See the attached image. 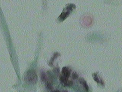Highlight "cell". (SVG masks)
Returning a JSON list of instances; mask_svg holds the SVG:
<instances>
[{"label":"cell","instance_id":"6da1fadb","mask_svg":"<svg viewBox=\"0 0 122 92\" xmlns=\"http://www.w3.org/2000/svg\"><path fill=\"white\" fill-rule=\"evenodd\" d=\"M24 80L26 82L34 85L37 82V75L34 70H29L25 75Z\"/></svg>","mask_w":122,"mask_h":92},{"label":"cell","instance_id":"7a4b0ae2","mask_svg":"<svg viewBox=\"0 0 122 92\" xmlns=\"http://www.w3.org/2000/svg\"><path fill=\"white\" fill-rule=\"evenodd\" d=\"M76 9L75 5L73 4H69L64 9L62 13L58 17V20L60 22L64 21L69 16L73 10Z\"/></svg>","mask_w":122,"mask_h":92},{"label":"cell","instance_id":"3957f363","mask_svg":"<svg viewBox=\"0 0 122 92\" xmlns=\"http://www.w3.org/2000/svg\"><path fill=\"white\" fill-rule=\"evenodd\" d=\"M68 79L65 78L63 76H61L60 77V82L62 85L64 86H72L73 84V82L71 80H69Z\"/></svg>","mask_w":122,"mask_h":92},{"label":"cell","instance_id":"277c9868","mask_svg":"<svg viewBox=\"0 0 122 92\" xmlns=\"http://www.w3.org/2000/svg\"><path fill=\"white\" fill-rule=\"evenodd\" d=\"M92 18L90 16H86L84 17L82 20V23L83 25H85V27H89L92 24Z\"/></svg>","mask_w":122,"mask_h":92},{"label":"cell","instance_id":"5b68a950","mask_svg":"<svg viewBox=\"0 0 122 92\" xmlns=\"http://www.w3.org/2000/svg\"><path fill=\"white\" fill-rule=\"evenodd\" d=\"M70 69L68 67H64L62 68V74L63 76L67 78L68 79L71 75Z\"/></svg>","mask_w":122,"mask_h":92},{"label":"cell","instance_id":"8992f818","mask_svg":"<svg viewBox=\"0 0 122 92\" xmlns=\"http://www.w3.org/2000/svg\"><path fill=\"white\" fill-rule=\"evenodd\" d=\"M79 81L80 83L83 86V87H84V89H85L86 91H87V92L89 91V86H88L87 84V82H86V80H84V79L81 78L79 79Z\"/></svg>","mask_w":122,"mask_h":92},{"label":"cell","instance_id":"52a82bcc","mask_svg":"<svg viewBox=\"0 0 122 92\" xmlns=\"http://www.w3.org/2000/svg\"><path fill=\"white\" fill-rule=\"evenodd\" d=\"M93 77V80L95 81V82H96L97 83H100V80L101 79L99 78L97 74L96 73H93L92 75Z\"/></svg>","mask_w":122,"mask_h":92},{"label":"cell","instance_id":"ba28073f","mask_svg":"<svg viewBox=\"0 0 122 92\" xmlns=\"http://www.w3.org/2000/svg\"><path fill=\"white\" fill-rule=\"evenodd\" d=\"M58 55H59V54L57 53H55L54 54V55H53V57L51 58V62H50V64L51 65L53 64V61H54L55 59L57 57H58Z\"/></svg>","mask_w":122,"mask_h":92},{"label":"cell","instance_id":"9c48e42d","mask_svg":"<svg viewBox=\"0 0 122 92\" xmlns=\"http://www.w3.org/2000/svg\"><path fill=\"white\" fill-rule=\"evenodd\" d=\"M72 78L74 80H76L78 78V76L77 74L75 72L72 73Z\"/></svg>","mask_w":122,"mask_h":92},{"label":"cell","instance_id":"30bf717a","mask_svg":"<svg viewBox=\"0 0 122 92\" xmlns=\"http://www.w3.org/2000/svg\"><path fill=\"white\" fill-rule=\"evenodd\" d=\"M46 86H47V87L48 89H50V90H51V89H52V86L50 82H47V85H46Z\"/></svg>","mask_w":122,"mask_h":92},{"label":"cell","instance_id":"8fae6325","mask_svg":"<svg viewBox=\"0 0 122 92\" xmlns=\"http://www.w3.org/2000/svg\"><path fill=\"white\" fill-rule=\"evenodd\" d=\"M41 78H42V80L43 81H45L46 80V75L44 73H42L41 75Z\"/></svg>","mask_w":122,"mask_h":92}]
</instances>
